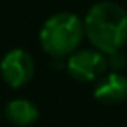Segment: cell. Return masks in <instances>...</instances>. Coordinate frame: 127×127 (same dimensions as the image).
<instances>
[{"label":"cell","instance_id":"obj_6","mask_svg":"<svg viewBox=\"0 0 127 127\" xmlns=\"http://www.w3.org/2000/svg\"><path fill=\"white\" fill-rule=\"evenodd\" d=\"M5 117L16 125H30L38 118V108L28 99H14L5 106Z\"/></svg>","mask_w":127,"mask_h":127},{"label":"cell","instance_id":"obj_5","mask_svg":"<svg viewBox=\"0 0 127 127\" xmlns=\"http://www.w3.org/2000/svg\"><path fill=\"white\" fill-rule=\"evenodd\" d=\"M94 97L104 104H117L127 99V77L111 71L104 75L94 87Z\"/></svg>","mask_w":127,"mask_h":127},{"label":"cell","instance_id":"obj_4","mask_svg":"<svg viewBox=\"0 0 127 127\" xmlns=\"http://www.w3.org/2000/svg\"><path fill=\"white\" fill-rule=\"evenodd\" d=\"M35 73V61L32 54L25 49H12L0 61V75L4 82L12 87L19 89L26 85Z\"/></svg>","mask_w":127,"mask_h":127},{"label":"cell","instance_id":"obj_3","mask_svg":"<svg viewBox=\"0 0 127 127\" xmlns=\"http://www.w3.org/2000/svg\"><path fill=\"white\" fill-rule=\"evenodd\" d=\"M108 58L99 49H82L70 54L66 70L70 77H73L78 82H92L104 75L108 70Z\"/></svg>","mask_w":127,"mask_h":127},{"label":"cell","instance_id":"obj_2","mask_svg":"<svg viewBox=\"0 0 127 127\" xmlns=\"http://www.w3.org/2000/svg\"><path fill=\"white\" fill-rule=\"evenodd\" d=\"M85 33L84 21L73 12H58L51 16L40 30L42 49L52 58L73 54Z\"/></svg>","mask_w":127,"mask_h":127},{"label":"cell","instance_id":"obj_1","mask_svg":"<svg viewBox=\"0 0 127 127\" xmlns=\"http://www.w3.org/2000/svg\"><path fill=\"white\" fill-rule=\"evenodd\" d=\"M91 44L104 54L120 51L127 42V12L115 2H99L89 9L84 19Z\"/></svg>","mask_w":127,"mask_h":127},{"label":"cell","instance_id":"obj_7","mask_svg":"<svg viewBox=\"0 0 127 127\" xmlns=\"http://www.w3.org/2000/svg\"><path fill=\"white\" fill-rule=\"evenodd\" d=\"M108 66H110L113 71H120V70L125 66V56H124L120 51L110 52V54H108Z\"/></svg>","mask_w":127,"mask_h":127}]
</instances>
